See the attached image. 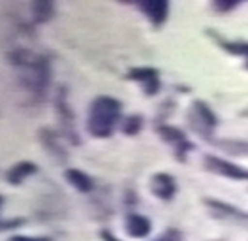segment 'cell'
Listing matches in <instances>:
<instances>
[{
	"label": "cell",
	"instance_id": "1",
	"mask_svg": "<svg viewBox=\"0 0 248 241\" xmlns=\"http://www.w3.org/2000/svg\"><path fill=\"white\" fill-rule=\"evenodd\" d=\"M121 119V104L111 96H98L89 111V132L96 138H109Z\"/></svg>",
	"mask_w": 248,
	"mask_h": 241
},
{
	"label": "cell",
	"instance_id": "2",
	"mask_svg": "<svg viewBox=\"0 0 248 241\" xmlns=\"http://www.w3.org/2000/svg\"><path fill=\"white\" fill-rule=\"evenodd\" d=\"M205 206L211 209V215L218 219V221H224V223H232V224L245 226L247 223V215L233 206H228L224 202H218V200H205Z\"/></svg>",
	"mask_w": 248,
	"mask_h": 241
},
{
	"label": "cell",
	"instance_id": "3",
	"mask_svg": "<svg viewBox=\"0 0 248 241\" xmlns=\"http://www.w3.org/2000/svg\"><path fill=\"white\" fill-rule=\"evenodd\" d=\"M190 120H192V126L196 132H202V134L209 136L211 128H215L217 124V117L211 113V109L203 102H196L192 105V113H190Z\"/></svg>",
	"mask_w": 248,
	"mask_h": 241
},
{
	"label": "cell",
	"instance_id": "4",
	"mask_svg": "<svg viewBox=\"0 0 248 241\" xmlns=\"http://www.w3.org/2000/svg\"><path fill=\"white\" fill-rule=\"evenodd\" d=\"M205 166L211 172L220 173L224 177H230V179H248V170L239 168V166L232 164V162H226V160L217 158V156H207L205 158Z\"/></svg>",
	"mask_w": 248,
	"mask_h": 241
},
{
	"label": "cell",
	"instance_id": "5",
	"mask_svg": "<svg viewBox=\"0 0 248 241\" xmlns=\"http://www.w3.org/2000/svg\"><path fill=\"white\" fill-rule=\"evenodd\" d=\"M151 221L143 215H138V213H130L124 221V230L130 238H136V240H141V238H147L151 234Z\"/></svg>",
	"mask_w": 248,
	"mask_h": 241
},
{
	"label": "cell",
	"instance_id": "6",
	"mask_svg": "<svg viewBox=\"0 0 248 241\" xmlns=\"http://www.w3.org/2000/svg\"><path fill=\"white\" fill-rule=\"evenodd\" d=\"M151 190L160 200H171L175 196L177 185H175V179L170 173H156L151 179Z\"/></svg>",
	"mask_w": 248,
	"mask_h": 241
},
{
	"label": "cell",
	"instance_id": "7",
	"mask_svg": "<svg viewBox=\"0 0 248 241\" xmlns=\"http://www.w3.org/2000/svg\"><path fill=\"white\" fill-rule=\"evenodd\" d=\"M128 77L134 79V81H140L147 94H155L156 90H158V87H160L158 72L153 70V68H134L128 74Z\"/></svg>",
	"mask_w": 248,
	"mask_h": 241
},
{
	"label": "cell",
	"instance_id": "8",
	"mask_svg": "<svg viewBox=\"0 0 248 241\" xmlns=\"http://www.w3.org/2000/svg\"><path fill=\"white\" fill-rule=\"evenodd\" d=\"M36 172H38V166L34 164V162H27V160H23V162L14 164L8 172H6V179H8L10 185H21V183L27 179L29 175L36 173Z\"/></svg>",
	"mask_w": 248,
	"mask_h": 241
},
{
	"label": "cell",
	"instance_id": "9",
	"mask_svg": "<svg viewBox=\"0 0 248 241\" xmlns=\"http://www.w3.org/2000/svg\"><path fill=\"white\" fill-rule=\"evenodd\" d=\"M64 177L66 181L74 187V189H78L79 192H91L93 190V179L85 173V172H81L78 168H70V170H66L64 172Z\"/></svg>",
	"mask_w": 248,
	"mask_h": 241
},
{
	"label": "cell",
	"instance_id": "10",
	"mask_svg": "<svg viewBox=\"0 0 248 241\" xmlns=\"http://www.w3.org/2000/svg\"><path fill=\"white\" fill-rule=\"evenodd\" d=\"M31 12L36 23H47L55 15V2L53 0H32Z\"/></svg>",
	"mask_w": 248,
	"mask_h": 241
},
{
	"label": "cell",
	"instance_id": "11",
	"mask_svg": "<svg viewBox=\"0 0 248 241\" xmlns=\"http://www.w3.org/2000/svg\"><path fill=\"white\" fill-rule=\"evenodd\" d=\"M160 134L166 141H170L175 145V149L179 153V156L183 158V153H186V149H190V143L186 141V138L183 136V132H179L177 128H171V126H162L160 128Z\"/></svg>",
	"mask_w": 248,
	"mask_h": 241
},
{
	"label": "cell",
	"instance_id": "12",
	"mask_svg": "<svg viewBox=\"0 0 248 241\" xmlns=\"http://www.w3.org/2000/svg\"><path fill=\"white\" fill-rule=\"evenodd\" d=\"M141 6L155 23L164 21V17H166V0H141Z\"/></svg>",
	"mask_w": 248,
	"mask_h": 241
},
{
	"label": "cell",
	"instance_id": "13",
	"mask_svg": "<svg viewBox=\"0 0 248 241\" xmlns=\"http://www.w3.org/2000/svg\"><path fill=\"white\" fill-rule=\"evenodd\" d=\"M141 128V117L140 115H132V117H128V119L123 122V132L124 134H136V132H140Z\"/></svg>",
	"mask_w": 248,
	"mask_h": 241
},
{
	"label": "cell",
	"instance_id": "14",
	"mask_svg": "<svg viewBox=\"0 0 248 241\" xmlns=\"http://www.w3.org/2000/svg\"><path fill=\"white\" fill-rule=\"evenodd\" d=\"M222 147L232 151L233 155H248V143H239V141H226Z\"/></svg>",
	"mask_w": 248,
	"mask_h": 241
},
{
	"label": "cell",
	"instance_id": "15",
	"mask_svg": "<svg viewBox=\"0 0 248 241\" xmlns=\"http://www.w3.org/2000/svg\"><path fill=\"white\" fill-rule=\"evenodd\" d=\"M156 241H181V234L177 230H168V232H164Z\"/></svg>",
	"mask_w": 248,
	"mask_h": 241
},
{
	"label": "cell",
	"instance_id": "16",
	"mask_svg": "<svg viewBox=\"0 0 248 241\" xmlns=\"http://www.w3.org/2000/svg\"><path fill=\"white\" fill-rule=\"evenodd\" d=\"M8 241H51V240H47V238H31V236H14V238H10Z\"/></svg>",
	"mask_w": 248,
	"mask_h": 241
},
{
	"label": "cell",
	"instance_id": "17",
	"mask_svg": "<svg viewBox=\"0 0 248 241\" xmlns=\"http://www.w3.org/2000/svg\"><path fill=\"white\" fill-rule=\"evenodd\" d=\"M102 238H104L106 241H119V240H115V238H113L109 232H102Z\"/></svg>",
	"mask_w": 248,
	"mask_h": 241
},
{
	"label": "cell",
	"instance_id": "18",
	"mask_svg": "<svg viewBox=\"0 0 248 241\" xmlns=\"http://www.w3.org/2000/svg\"><path fill=\"white\" fill-rule=\"evenodd\" d=\"M245 226H247V228H248V215H247V223H245Z\"/></svg>",
	"mask_w": 248,
	"mask_h": 241
},
{
	"label": "cell",
	"instance_id": "19",
	"mask_svg": "<svg viewBox=\"0 0 248 241\" xmlns=\"http://www.w3.org/2000/svg\"><path fill=\"white\" fill-rule=\"evenodd\" d=\"M0 206H2V196H0Z\"/></svg>",
	"mask_w": 248,
	"mask_h": 241
}]
</instances>
